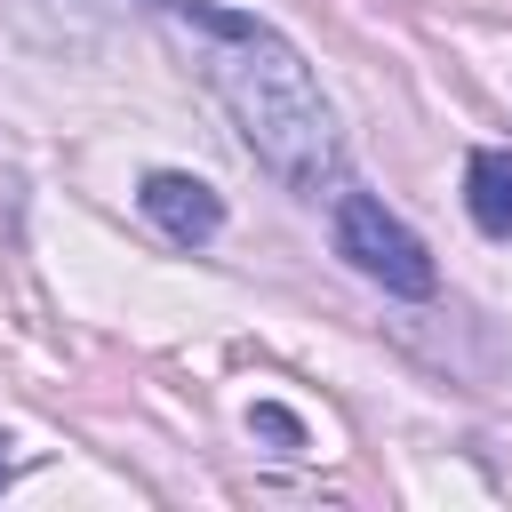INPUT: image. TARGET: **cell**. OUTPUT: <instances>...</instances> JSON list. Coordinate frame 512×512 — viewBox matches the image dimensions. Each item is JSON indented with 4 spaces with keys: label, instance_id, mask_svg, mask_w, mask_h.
<instances>
[{
    "label": "cell",
    "instance_id": "6da1fadb",
    "mask_svg": "<svg viewBox=\"0 0 512 512\" xmlns=\"http://www.w3.org/2000/svg\"><path fill=\"white\" fill-rule=\"evenodd\" d=\"M200 64H208V88H216V104L232 112L240 144H248L288 192L320 200V192L336 184V120H328V104H320V88H312V64H304L272 24H256V16H240L232 32H216Z\"/></svg>",
    "mask_w": 512,
    "mask_h": 512
},
{
    "label": "cell",
    "instance_id": "7a4b0ae2",
    "mask_svg": "<svg viewBox=\"0 0 512 512\" xmlns=\"http://www.w3.org/2000/svg\"><path fill=\"white\" fill-rule=\"evenodd\" d=\"M336 256H344L360 280H376L384 296H432V288H440L432 248H424L384 200H368V192H336Z\"/></svg>",
    "mask_w": 512,
    "mask_h": 512
},
{
    "label": "cell",
    "instance_id": "3957f363",
    "mask_svg": "<svg viewBox=\"0 0 512 512\" xmlns=\"http://www.w3.org/2000/svg\"><path fill=\"white\" fill-rule=\"evenodd\" d=\"M136 200H144V216H152L176 248H200V240L224 232V200H216L200 176H184V168H152V176L136 184Z\"/></svg>",
    "mask_w": 512,
    "mask_h": 512
},
{
    "label": "cell",
    "instance_id": "277c9868",
    "mask_svg": "<svg viewBox=\"0 0 512 512\" xmlns=\"http://www.w3.org/2000/svg\"><path fill=\"white\" fill-rule=\"evenodd\" d=\"M464 208L488 240H512V152H472L464 160Z\"/></svg>",
    "mask_w": 512,
    "mask_h": 512
},
{
    "label": "cell",
    "instance_id": "5b68a950",
    "mask_svg": "<svg viewBox=\"0 0 512 512\" xmlns=\"http://www.w3.org/2000/svg\"><path fill=\"white\" fill-rule=\"evenodd\" d=\"M248 432H264L280 456H296V448H304V424H296L280 400H256V408H248Z\"/></svg>",
    "mask_w": 512,
    "mask_h": 512
},
{
    "label": "cell",
    "instance_id": "8992f818",
    "mask_svg": "<svg viewBox=\"0 0 512 512\" xmlns=\"http://www.w3.org/2000/svg\"><path fill=\"white\" fill-rule=\"evenodd\" d=\"M8 480H16V440L0 432V488H8Z\"/></svg>",
    "mask_w": 512,
    "mask_h": 512
}]
</instances>
